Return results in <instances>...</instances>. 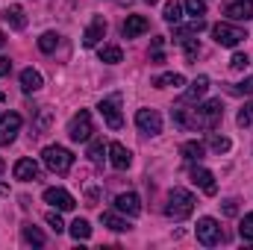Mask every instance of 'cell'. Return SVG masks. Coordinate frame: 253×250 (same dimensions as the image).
<instances>
[{
    "instance_id": "obj_1",
    "label": "cell",
    "mask_w": 253,
    "mask_h": 250,
    "mask_svg": "<svg viewBox=\"0 0 253 250\" xmlns=\"http://www.w3.org/2000/svg\"><path fill=\"white\" fill-rule=\"evenodd\" d=\"M221 118H224L221 100H206V103H197L194 109H189L186 103L174 106V121L183 129H215Z\"/></svg>"
},
{
    "instance_id": "obj_2",
    "label": "cell",
    "mask_w": 253,
    "mask_h": 250,
    "mask_svg": "<svg viewBox=\"0 0 253 250\" xmlns=\"http://www.w3.org/2000/svg\"><path fill=\"white\" fill-rule=\"evenodd\" d=\"M194 212V194L186 188H171L165 197V218L171 221H186Z\"/></svg>"
},
{
    "instance_id": "obj_3",
    "label": "cell",
    "mask_w": 253,
    "mask_h": 250,
    "mask_svg": "<svg viewBox=\"0 0 253 250\" xmlns=\"http://www.w3.org/2000/svg\"><path fill=\"white\" fill-rule=\"evenodd\" d=\"M42 162H44V168L53 171V174H68L71 165H74V153L65 150L62 144H47V147L42 150Z\"/></svg>"
},
{
    "instance_id": "obj_4",
    "label": "cell",
    "mask_w": 253,
    "mask_h": 250,
    "mask_svg": "<svg viewBox=\"0 0 253 250\" xmlns=\"http://www.w3.org/2000/svg\"><path fill=\"white\" fill-rule=\"evenodd\" d=\"M212 39H215L221 47H236V44H242V42L248 39V33H245L242 27H236V24L221 21V24L212 27Z\"/></svg>"
},
{
    "instance_id": "obj_5",
    "label": "cell",
    "mask_w": 253,
    "mask_h": 250,
    "mask_svg": "<svg viewBox=\"0 0 253 250\" xmlns=\"http://www.w3.org/2000/svg\"><path fill=\"white\" fill-rule=\"evenodd\" d=\"M97 112L103 115V121L109 129H121L124 126V115H121V94H109L97 103Z\"/></svg>"
},
{
    "instance_id": "obj_6",
    "label": "cell",
    "mask_w": 253,
    "mask_h": 250,
    "mask_svg": "<svg viewBox=\"0 0 253 250\" xmlns=\"http://www.w3.org/2000/svg\"><path fill=\"white\" fill-rule=\"evenodd\" d=\"M194 236H197V242H200L203 248H215V245H221V239H224L221 224H218L215 218H200V221H197Z\"/></svg>"
},
{
    "instance_id": "obj_7",
    "label": "cell",
    "mask_w": 253,
    "mask_h": 250,
    "mask_svg": "<svg viewBox=\"0 0 253 250\" xmlns=\"http://www.w3.org/2000/svg\"><path fill=\"white\" fill-rule=\"evenodd\" d=\"M91 132H94V126H91V115H88L85 109H80V112L68 121V135H71V141H88Z\"/></svg>"
},
{
    "instance_id": "obj_8",
    "label": "cell",
    "mask_w": 253,
    "mask_h": 250,
    "mask_svg": "<svg viewBox=\"0 0 253 250\" xmlns=\"http://www.w3.org/2000/svg\"><path fill=\"white\" fill-rule=\"evenodd\" d=\"M135 126L147 135H159L162 132V115L156 109H138L135 112Z\"/></svg>"
},
{
    "instance_id": "obj_9",
    "label": "cell",
    "mask_w": 253,
    "mask_h": 250,
    "mask_svg": "<svg viewBox=\"0 0 253 250\" xmlns=\"http://www.w3.org/2000/svg\"><path fill=\"white\" fill-rule=\"evenodd\" d=\"M21 115L18 112H6L3 118H0V144H12L15 138H18V129H21Z\"/></svg>"
},
{
    "instance_id": "obj_10",
    "label": "cell",
    "mask_w": 253,
    "mask_h": 250,
    "mask_svg": "<svg viewBox=\"0 0 253 250\" xmlns=\"http://www.w3.org/2000/svg\"><path fill=\"white\" fill-rule=\"evenodd\" d=\"M224 15L230 21H253V0H227Z\"/></svg>"
},
{
    "instance_id": "obj_11",
    "label": "cell",
    "mask_w": 253,
    "mask_h": 250,
    "mask_svg": "<svg viewBox=\"0 0 253 250\" xmlns=\"http://www.w3.org/2000/svg\"><path fill=\"white\" fill-rule=\"evenodd\" d=\"M103 36H106V18H103V15H94V21H91L88 30L83 33V47H97Z\"/></svg>"
},
{
    "instance_id": "obj_12",
    "label": "cell",
    "mask_w": 253,
    "mask_h": 250,
    "mask_svg": "<svg viewBox=\"0 0 253 250\" xmlns=\"http://www.w3.org/2000/svg\"><path fill=\"white\" fill-rule=\"evenodd\" d=\"M191 183L200 188L203 194H209V197H212V194L218 191L215 174H212V171H206V168H200V165H194V168H191Z\"/></svg>"
},
{
    "instance_id": "obj_13",
    "label": "cell",
    "mask_w": 253,
    "mask_h": 250,
    "mask_svg": "<svg viewBox=\"0 0 253 250\" xmlns=\"http://www.w3.org/2000/svg\"><path fill=\"white\" fill-rule=\"evenodd\" d=\"M44 203L56 206L59 212H71V209L77 206V200H74L65 188H44Z\"/></svg>"
},
{
    "instance_id": "obj_14",
    "label": "cell",
    "mask_w": 253,
    "mask_h": 250,
    "mask_svg": "<svg viewBox=\"0 0 253 250\" xmlns=\"http://www.w3.org/2000/svg\"><path fill=\"white\" fill-rule=\"evenodd\" d=\"M115 209H118L121 215L135 218V215H141V200H138V194H135V191H124V194H118V197H115Z\"/></svg>"
},
{
    "instance_id": "obj_15",
    "label": "cell",
    "mask_w": 253,
    "mask_h": 250,
    "mask_svg": "<svg viewBox=\"0 0 253 250\" xmlns=\"http://www.w3.org/2000/svg\"><path fill=\"white\" fill-rule=\"evenodd\" d=\"M12 174H15V180H21V183H33V180H39V162H33V159H18L15 162V168H12Z\"/></svg>"
},
{
    "instance_id": "obj_16",
    "label": "cell",
    "mask_w": 253,
    "mask_h": 250,
    "mask_svg": "<svg viewBox=\"0 0 253 250\" xmlns=\"http://www.w3.org/2000/svg\"><path fill=\"white\" fill-rule=\"evenodd\" d=\"M109 162H112V168L126 171V168L132 165V153L126 150L121 141H112V144H109Z\"/></svg>"
},
{
    "instance_id": "obj_17",
    "label": "cell",
    "mask_w": 253,
    "mask_h": 250,
    "mask_svg": "<svg viewBox=\"0 0 253 250\" xmlns=\"http://www.w3.org/2000/svg\"><path fill=\"white\" fill-rule=\"evenodd\" d=\"M147 30H150V21H147L144 15H129L124 21V27H121L124 39H135V36H141V33H147Z\"/></svg>"
},
{
    "instance_id": "obj_18",
    "label": "cell",
    "mask_w": 253,
    "mask_h": 250,
    "mask_svg": "<svg viewBox=\"0 0 253 250\" xmlns=\"http://www.w3.org/2000/svg\"><path fill=\"white\" fill-rule=\"evenodd\" d=\"M206 91H209V77H197V80L189 85V91L183 94V100H180V103H197Z\"/></svg>"
},
{
    "instance_id": "obj_19",
    "label": "cell",
    "mask_w": 253,
    "mask_h": 250,
    "mask_svg": "<svg viewBox=\"0 0 253 250\" xmlns=\"http://www.w3.org/2000/svg\"><path fill=\"white\" fill-rule=\"evenodd\" d=\"M174 27H177V24H174ZM200 30H206V18H203V15H200V18H191L186 27H177V30H174V39L183 42V39H189V36H197Z\"/></svg>"
},
{
    "instance_id": "obj_20",
    "label": "cell",
    "mask_w": 253,
    "mask_h": 250,
    "mask_svg": "<svg viewBox=\"0 0 253 250\" xmlns=\"http://www.w3.org/2000/svg\"><path fill=\"white\" fill-rule=\"evenodd\" d=\"M3 21L12 27V30H24L27 27V12L21 6H6L3 9Z\"/></svg>"
},
{
    "instance_id": "obj_21",
    "label": "cell",
    "mask_w": 253,
    "mask_h": 250,
    "mask_svg": "<svg viewBox=\"0 0 253 250\" xmlns=\"http://www.w3.org/2000/svg\"><path fill=\"white\" fill-rule=\"evenodd\" d=\"M42 85H44V80H42L39 71H33V68L21 71V88H24V94H33V91H39Z\"/></svg>"
},
{
    "instance_id": "obj_22",
    "label": "cell",
    "mask_w": 253,
    "mask_h": 250,
    "mask_svg": "<svg viewBox=\"0 0 253 250\" xmlns=\"http://www.w3.org/2000/svg\"><path fill=\"white\" fill-rule=\"evenodd\" d=\"M180 153H183L186 162H200L206 156V144L203 141H183L180 144Z\"/></svg>"
},
{
    "instance_id": "obj_23",
    "label": "cell",
    "mask_w": 253,
    "mask_h": 250,
    "mask_svg": "<svg viewBox=\"0 0 253 250\" xmlns=\"http://www.w3.org/2000/svg\"><path fill=\"white\" fill-rule=\"evenodd\" d=\"M153 85L156 88H180V85H186V77L183 74H159V77H153Z\"/></svg>"
},
{
    "instance_id": "obj_24",
    "label": "cell",
    "mask_w": 253,
    "mask_h": 250,
    "mask_svg": "<svg viewBox=\"0 0 253 250\" xmlns=\"http://www.w3.org/2000/svg\"><path fill=\"white\" fill-rule=\"evenodd\" d=\"M97 56H100V62H106V65L124 62V50H121L118 44H103V47L97 50Z\"/></svg>"
},
{
    "instance_id": "obj_25",
    "label": "cell",
    "mask_w": 253,
    "mask_h": 250,
    "mask_svg": "<svg viewBox=\"0 0 253 250\" xmlns=\"http://www.w3.org/2000/svg\"><path fill=\"white\" fill-rule=\"evenodd\" d=\"M162 18H165L168 24H180V21H183V3H180V0H168L165 9H162Z\"/></svg>"
},
{
    "instance_id": "obj_26",
    "label": "cell",
    "mask_w": 253,
    "mask_h": 250,
    "mask_svg": "<svg viewBox=\"0 0 253 250\" xmlns=\"http://www.w3.org/2000/svg\"><path fill=\"white\" fill-rule=\"evenodd\" d=\"M21 236H24V242L33 245V248H42V245H44V233H42L39 227H33V224H24V227H21Z\"/></svg>"
},
{
    "instance_id": "obj_27",
    "label": "cell",
    "mask_w": 253,
    "mask_h": 250,
    "mask_svg": "<svg viewBox=\"0 0 253 250\" xmlns=\"http://www.w3.org/2000/svg\"><path fill=\"white\" fill-rule=\"evenodd\" d=\"M100 221H103V227H109V230H115V233L129 230V224H126L121 215H115V212H103V215H100Z\"/></svg>"
},
{
    "instance_id": "obj_28",
    "label": "cell",
    "mask_w": 253,
    "mask_h": 250,
    "mask_svg": "<svg viewBox=\"0 0 253 250\" xmlns=\"http://www.w3.org/2000/svg\"><path fill=\"white\" fill-rule=\"evenodd\" d=\"M71 236H74L77 242H85V239H91V224H88L85 218H77V221L71 224Z\"/></svg>"
},
{
    "instance_id": "obj_29",
    "label": "cell",
    "mask_w": 253,
    "mask_h": 250,
    "mask_svg": "<svg viewBox=\"0 0 253 250\" xmlns=\"http://www.w3.org/2000/svg\"><path fill=\"white\" fill-rule=\"evenodd\" d=\"M103 153H109V147H106L100 138L88 144V159H91V165H103Z\"/></svg>"
},
{
    "instance_id": "obj_30",
    "label": "cell",
    "mask_w": 253,
    "mask_h": 250,
    "mask_svg": "<svg viewBox=\"0 0 253 250\" xmlns=\"http://www.w3.org/2000/svg\"><path fill=\"white\" fill-rule=\"evenodd\" d=\"M56 47H59V36H56V33H44V36L39 39V50H42V53H53Z\"/></svg>"
},
{
    "instance_id": "obj_31",
    "label": "cell",
    "mask_w": 253,
    "mask_h": 250,
    "mask_svg": "<svg viewBox=\"0 0 253 250\" xmlns=\"http://www.w3.org/2000/svg\"><path fill=\"white\" fill-rule=\"evenodd\" d=\"M50 121H53L50 109H42V112H39V121H36V126H33V135H42V132H47Z\"/></svg>"
},
{
    "instance_id": "obj_32",
    "label": "cell",
    "mask_w": 253,
    "mask_h": 250,
    "mask_svg": "<svg viewBox=\"0 0 253 250\" xmlns=\"http://www.w3.org/2000/svg\"><path fill=\"white\" fill-rule=\"evenodd\" d=\"M209 147H212L215 153H227V150L233 147V141H230L227 135H209Z\"/></svg>"
},
{
    "instance_id": "obj_33",
    "label": "cell",
    "mask_w": 253,
    "mask_h": 250,
    "mask_svg": "<svg viewBox=\"0 0 253 250\" xmlns=\"http://www.w3.org/2000/svg\"><path fill=\"white\" fill-rule=\"evenodd\" d=\"M239 236H242L245 242H253V212H248V215L242 218V224H239Z\"/></svg>"
},
{
    "instance_id": "obj_34",
    "label": "cell",
    "mask_w": 253,
    "mask_h": 250,
    "mask_svg": "<svg viewBox=\"0 0 253 250\" xmlns=\"http://www.w3.org/2000/svg\"><path fill=\"white\" fill-rule=\"evenodd\" d=\"M239 126H251L253 124V103H245L242 109H239Z\"/></svg>"
},
{
    "instance_id": "obj_35",
    "label": "cell",
    "mask_w": 253,
    "mask_h": 250,
    "mask_svg": "<svg viewBox=\"0 0 253 250\" xmlns=\"http://www.w3.org/2000/svg\"><path fill=\"white\" fill-rule=\"evenodd\" d=\"M186 9H189V15L200 18V15H206V0H186Z\"/></svg>"
},
{
    "instance_id": "obj_36",
    "label": "cell",
    "mask_w": 253,
    "mask_h": 250,
    "mask_svg": "<svg viewBox=\"0 0 253 250\" xmlns=\"http://www.w3.org/2000/svg\"><path fill=\"white\" fill-rule=\"evenodd\" d=\"M227 91H230V94H253V77H248V80L239 83V85H230Z\"/></svg>"
},
{
    "instance_id": "obj_37",
    "label": "cell",
    "mask_w": 253,
    "mask_h": 250,
    "mask_svg": "<svg viewBox=\"0 0 253 250\" xmlns=\"http://www.w3.org/2000/svg\"><path fill=\"white\" fill-rule=\"evenodd\" d=\"M180 44L186 47V59H197V53H200V44H197V39H183Z\"/></svg>"
},
{
    "instance_id": "obj_38",
    "label": "cell",
    "mask_w": 253,
    "mask_h": 250,
    "mask_svg": "<svg viewBox=\"0 0 253 250\" xmlns=\"http://www.w3.org/2000/svg\"><path fill=\"white\" fill-rule=\"evenodd\" d=\"M248 65H251V59H248V53H236V56L230 59V68H233V71H245Z\"/></svg>"
},
{
    "instance_id": "obj_39",
    "label": "cell",
    "mask_w": 253,
    "mask_h": 250,
    "mask_svg": "<svg viewBox=\"0 0 253 250\" xmlns=\"http://www.w3.org/2000/svg\"><path fill=\"white\" fill-rule=\"evenodd\" d=\"M47 224H50V230H53V233H62V230H65L59 212H47Z\"/></svg>"
},
{
    "instance_id": "obj_40",
    "label": "cell",
    "mask_w": 253,
    "mask_h": 250,
    "mask_svg": "<svg viewBox=\"0 0 253 250\" xmlns=\"http://www.w3.org/2000/svg\"><path fill=\"white\" fill-rule=\"evenodd\" d=\"M224 215L227 218H236L239 215V203L236 200H224Z\"/></svg>"
},
{
    "instance_id": "obj_41",
    "label": "cell",
    "mask_w": 253,
    "mask_h": 250,
    "mask_svg": "<svg viewBox=\"0 0 253 250\" xmlns=\"http://www.w3.org/2000/svg\"><path fill=\"white\" fill-rule=\"evenodd\" d=\"M9 71H12V62H9L6 56H0V77H3V74H9Z\"/></svg>"
},
{
    "instance_id": "obj_42",
    "label": "cell",
    "mask_w": 253,
    "mask_h": 250,
    "mask_svg": "<svg viewBox=\"0 0 253 250\" xmlns=\"http://www.w3.org/2000/svg\"><path fill=\"white\" fill-rule=\"evenodd\" d=\"M3 44H6V36H3V30H0V47H3Z\"/></svg>"
},
{
    "instance_id": "obj_43",
    "label": "cell",
    "mask_w": 253,
    "mask_h": 250,
    "mask_svg": "<svg viewBox=\"0 0 253 250\" xmlns=\"http://www.w3.org/2000/svg\"><path fill=\"white\" fill-rule=\"evenodd\" d=\"M6 191H9V188L3 186V183H0V194H6Z\"/></svg>"
},
{
    "instance_id": "obj_44",
    "label": "cell",
    "mask_w": 253,
    "mask_h": 250,
    "mask_svg": "<svg viewBox=\"0 0 253 250\" xmlns=\"http://www.w3.org/2000/svg\"><path fill=\"white\" fill-rule=\"evenodd\" d=\"M3 171H6V165H3V159H0V174H3Z\"/></svg>"
},
{
    "instance_id": "obj_45",
    "label": "cell",
    "mask_w": 253,
    "mask_h": 250,
    "mask_svg": "<svg viewBox=\"0 0 253 250\" xmlns=\"http://www.w3.org/2000/svg\"><path fill=\"white\" fill-rule=\"evenodd\" d=\"M144 3H150V6H153V3H159V0H144Z\"/></svg>"
},
{
    "instance_id": "obj_46",
    "label": "cell",
    "mask_w": 253,
    "mask_h": 250,
    "mask_svg": "<svg viewBox=\"0 0 253 250\" xmlns=\"http://www.w3.org/2000/svg\"><path fill=\"white\" fill-rule=\"evenodd\" d=\"M3 97H6V94H3V91H0V100H3Z\"/></svg>"
}]
</instances>
